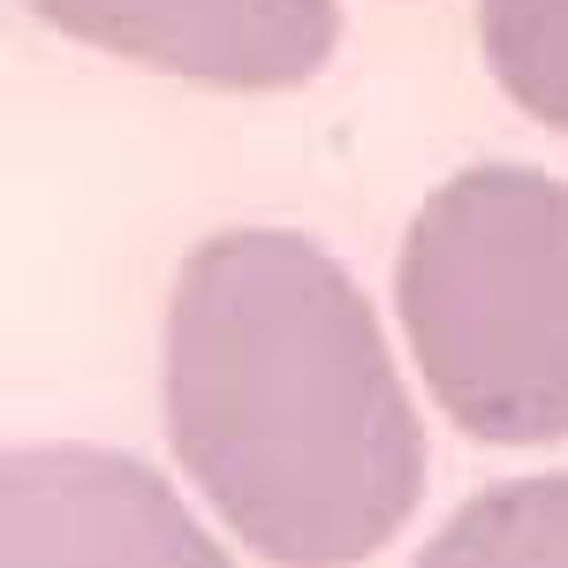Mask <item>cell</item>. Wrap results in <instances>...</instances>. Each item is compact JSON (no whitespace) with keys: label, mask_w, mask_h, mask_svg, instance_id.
<instances>
[{"label":"cell","mask_w":568,"mask_h":568,"mask_svg":"<svg viewBox=\"0 0 568 568\" xmlns=\"http://www.w3.org/2000/svg\"><path fill=\"white\" fill-rule=\"evenodd\" d=\"M168 433L265 561H364L425 493V425L334 251L296 227L205 235L168 304Z\"/></svg>","instance_id":"cell-1"},{"label":"cell","mask_w":568,"mask_h":568,"mask_svg":"<svg viewBox=\"0 0 568 568\" xmlns=\"http://www.w3.org/2000/svg\"><path fill=\"white\" fill-rule=\"evenodd\" d=\"M394 311L470 439H568V182L516 160L447 175L402 235Z\"/></svg>","instance_id":"cell-2"},{"label":"cell","mask_w":568,"mask_h":568,"mask_svg":"<svg viewBox=\"0 0 568 568\" xmlns=\"http://www.w3.org/2000/svg\"><path fill=\"white\" fill-rule=\"evenodd\" d=\"M61 39L168 69L205 91H296L311 84L334 39V0H23Z\"/></svg>","instance_id":"cell-3"},{"label":"cell","mask_w":568,"mask_h":568,"mask_svg":"<svg viewBox=\"0 0 568 568\" xmlns=\"http://www.w3.org/2000/svg\"><path fill=\"white\" fill-rule=\"evenodd\" d=\"M478 45L493 84L508 91L530 122L568 136V0H485Z\"/></svg>","instance_id":"cell-4"},{"label":"cell","mask_w":568,"mask_h":568,"mask_svg":"<svg viewBox=\"0 0 568 568\" xmlns=\"http://www.w3.org/2000/svg\"><path fill=\"white\" fill-rule=\"evenodd\" d=\"M433 561H568V478H516L478 493L433 538Z\"/></svg>","instance_id":"cell-5"}]
</instances>
